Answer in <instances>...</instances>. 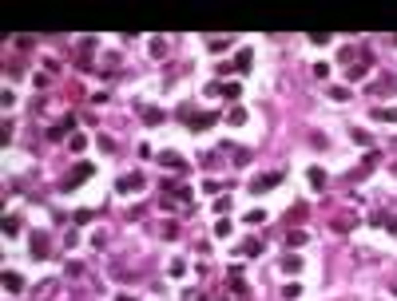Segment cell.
<instances>
[{
	"label": "cell",
	"mask_w": 397,
	"mask_h": 301,
	"mask_svg": "<svg viewBox=\"0 0 397 301\" xmlns=\"http://www.w3.org/2000/svg\"><path fill=\"white\" fill-rule=\"evenodd\" d=\"M91 174H96V167H91V163H76V167L68 170V178H64V190H76L80 183H87Z\"/></svg>",
	"instance_id": "obj_1"
},
{
	"label": "cell",
	"mask_w": 397,
	"mask_h": 301,
	"mask_svg": "<svg viewBox=\"0 0 397 301\" xmlns=\"http://www.w3.org/2000/svg\"><path fill=\"white\" fill-rule=\"evenodd\" d=\"M278 183H282V174H278V170H270V174L254 178V183H251V190H254V194H262V190H270V187H278Z\"/></svg>",
	"instance_id": "obj_2"
},
{
	"label": "cell",
	"mask_w": 397,
	"mask_h": 301,
	"mask_svg": "<svg viewBox=\"0 0 397 301\" xmlns=\"http://www.w3.org/2000/svg\"><path fill=\"white\" fill-rule=\"evenodd\" d=\"M215 119H219V111H203V115H191V119H187V127H191V131H203V127L215 123Z\"/></svg>",
	"instance_id": "obj_3"
},
{
	"label": "cell",
	"mask_w": 397,
	"mask_h": 301,
	"mask_svg": "<svg viewBox=\"0 0 397 301\" xmlns=\"http://www.w3.org/2000/svg\"><path fill=\"white\" fill-rule=\"evenodd\" d=\"M143 187V174H127V178H115V190H139Z\"/></svg>",
	"instance_id": "obj_4"
},
{
	"label": "cell",
	"mask_w": 397,
	"mask_h": 301,
	"mask_svg": "<svg viewBox=\"0 0 397 301\" xmlns=\"http://www.w3.org/2000/svg\"><path fill=\"white\" fill-rule=\"evenodd\" d=\"M159 163H163V167H179V174L187 170V163H183V159L175 155V150H163V155H159Z\"/></svg>",
	"instance_id": "obj_5"
},
{
	"label": "cell",
	"mask_w": 397,
	"mask_h": 301,
	"mask_svg": "<svg viewBox=\"0 0 397 301\" xmlns=\"http://www.w3.org/2000/svg\"><path fill=\"white\" fill-rule=\"evenodd\" d=\"M286 246L290 250H302V246H306V230H290L286 234Z\"/></svg>",
	"instance_id": "obj_6"
},
{
	"label": "cell",
	"mask_w": 397,
	"mask_h": 301,
	"mask_svg": "<svg viewBox=\"0 0 397 301\" xmlns=\"http://www.w3.org/2000/svg\"><path fill=\"white\" fill-rule=\"evenodd\" d=\"M310 187H314V190L326 187V170H322V167H310Z\"/></svg>",
	"instance_id": "obj_7"
},
{
	"label": "cell",
	"mask_w": 397,
	"mask_h": 301,
	"mask_svg": "<svg viewBox=\"0 0 397 301\" xmlns=\"http://www.w3.org/2000/svg\"><path fill=\"white\" fill-rule=\"evenodd\" d=\"M374 119H381V123H397V107H381V111H374Z\"/></svg>",
	"instance_id": "obj_8"
},
{
	"label": "cell",
	"mask_w": 397,
	"mask_h": 301,
	"mask_svg": "<svg viewBox=\"0 0 397 301\" xmlns=\"http://www.w3.org/2000/svg\"><path fill=\"white\" fill-rule=\"evenodd\" d=\"M151 56H155V59H163V56H167V40H159V36L151 40Z\"/></svg>",
	"instance_id": "obj_9"
},
{
	"label": "cell",
	"mask_w": 397,
	"mask_h": 301,
	"mask_svg": "<svg viewBox=\"0 0 397 301\" xmlns=\"http://www.w3.org/2000/svg\"><path fill=\"white\" fill-rule=\"evenodd\" d=\"M44 250H48V242H44V234H32V254H36V258H44Z\"/></svg>",
	"instance_id": "obj_10"
},
{
	"label": "cell",
	"mask_w": 397,
	"mask_h": 301,
	"mask_svg": "<svg viewBox=\"0 0 397 301\" xmlns=\"http://www.w3.org/2000/svg\"><path fill=\"white\" fill-rule=\"evenodd\" d=\"M143 119L147 123H163V111L159 107H143Z\"/></svg>",
	"instance_id": "obj_11"
},
{
	"label": "cell",
	"mask_w": 397,
	"mask_h": 301,
	"mask_svg": "<svg viewBox=\"0 0 397 301\" xmlns=\"http://www.w3.org/2000/svg\"><path fill=\"white\" fill-rule=\"evenodd\" d=\"M4 285H8L12 293H20V289H24V278H16V274H4Z\"/></svg>",
	"instance_id": "obj_12"
},
{
	"label": "cell",
	"mask_w": 397,
	"mask_h": 301,
	"mask_svg": "<svg viewBox=\"0 0 397 301\" xmlns=\"http://www.w3.org/2000/svg\"><path fill=\"white\" fill-rule=\"evenodd\" d=\"M282 269H286V274H298V269H302V258H282Z\"/></svg>",
	"instance_id": "obj_13"
},
{
	"label": "cell",
	"mask_w": 397,
	"mask_h": 301,
	"mask_svg": "<svg viewBox=\"0 0 397 301\" xmlns=\"http://www.w3.org/2000/svg\"><path fill=\"white\" fill-rule=\"evenodd\" d=\"M227 123H234V127H238V123H247V111H242V107H234V111L227 115Z\"/></svg>",
	"instance_id": "obj_14"
},
{
	"label": "cell",
	"mask_w": 397,
	"mask_h": 301,
	"mask_svg": "<svg viewBox=\"0 0 397 301\" xmlns=\"http://www.w3.org/2000/svg\"><path fill=\"white\" fill-rule=\"evenodd\" d=\"M207 48H210V52H227V48H230V40H207Z\"/></svg>",
	"instance_id": "obj_15"
},
{
	"label": "cell",
	"mask_w": 397,
	"mask_h": 301,
	"mask_svg": "<svg viewBox=\"0 0 397 301\" xmlns=\"http://www.w3.org/2000/svg\"><path fill=\"white\" fill-rule=\"evenodd\" d=\"M242 254H251V258H254V254H262V242H247V246H242Z\"/></svg>",
	"instance_id": "obj_16"
},
{
	"label": "cell",
	"mask_w": 397,
	"mask_h": 301,
	"mask_svg": "<svg viewBox=\"0 0 397 301\" xmlns=\"http://www.w3.org/2000/svg\"><path fill=\"white\" fill-rule=\"evenodd\" d=\"M68 147H72V150H84V147H87V139H84V135H72V143H68Z\"/></svg>",
	"instance_id": "obj_17"
},
{
	"label": "cell",
	"mask_w": 397,
	"mask_h": 301,
	"mask_svg": "<svg viewBox=\"0 0 397 301\" xmlns=\"http://www.w3.org/2000/svg\"><path fill=\"white\" fill-rule=\"evenodd\" d=\"M115 301H135V297H131V293H119V297H115Z\"/></svg>",
	"instance_id": "obj_18"
},
{
	"label": "cell",
	"mask_w": 397,
	"mask_h": 301,
	"mask_svg": "<svg viewBox=\"0 0 397 301\" xmlns=\"http://www.w3.org/2000/svg\"><path fill=\"white\" fill-rule=\"evenodd\" d=\"M393 174H397V163H393Z\"/></svg>",
	"instance_id": "obj_19"
}]
</instances>
